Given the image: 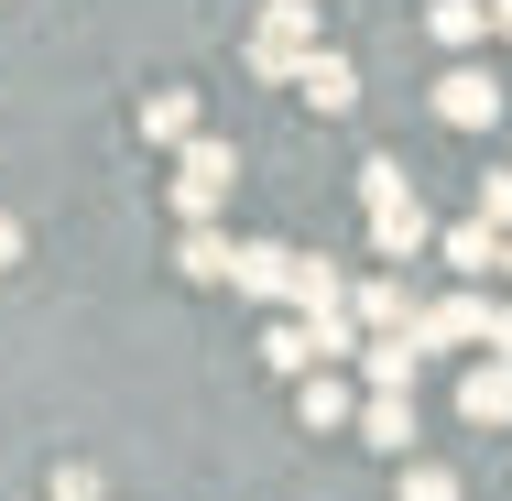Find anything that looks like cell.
Wrapping results in <instances>:
<instances>
[{"mask_svg": "<svg viewBox=\"0 0 512 501\" xmlns=\"http://www.w3.org/2000/svg\"><path fill=\"white\" fill-rule=\"evenodd\" d=\"M393 501H458V469H436V458H404Z\"/></svg>", "mask_w": 512, "mask_h": 501, "instance_id": "18", "label": "cell"}, {"mask_svg": "<svg viewBox=\"0 0 512 501\" xmlns=\"http://www.w3.org/2000/svg\"><path fill=\"white\" fill-rule=\"evenodd\" d=\"M425 33H436V44H458V55H469V44H480V33H491V0H425Z\"/></svg>", "mask_w": 512, "mask_h": 501, "instance_id": "15", "label": "cell"}, {"mask_svg": "<svg viewBox=\"0 0 512 501\" xmlns=\"http://www.w3.org/2000/svg\"><path fill=\"white\" fill-rule=\"evenodd\" d=\"M393 197H414L404 153H371V164H360V207H393Z\"/></svg>", "mask_w": 512, "mask_h": 501, "instance_id": "17", "label": "cell"}, {"mask_svg": "<svg viewBox=\"0 0 512 501\" xmlns=\"http://www.w3.org/2000/svg\"><path fill=\"white\" fill-rule=\"evenodd\" d=\"M284 305H295V316H327V305H349V273L295 251V273H284Z\"/></svg>", "mask_w": 512, "mask_h": 501, "instance_id": "12", "label": "cell"}, {"mask_svg": "<svg viewBox=\"0 0 512 501\" xmlns=\"http://www.w3.org/2000/svg\"><path fill=\"white\" fill-rule=\"evenodd\" d=\"M11 262H22V218L0 207V273H11Z\"/></svg>", "mask_w": 512, "mask_h": 501, "instance_id": "23", "label": "cell"}, {"mask_svg": "<svg viewBox=\"0 0 512 501\" xmlns=\"http://www.w3.org/2000/svg\"><path fill=\"white\" fill-rule=\"evenodd\" d=\"M436 262H447L458 284H480V273L502 262V229H491V218H458V229H436Z\"/></svg>", "mask_w": 512, "mask_h": 501, "instance_id": "10", "label": "cell"}, {"mask_svg": "<svg viewBox=\"0 0 512 501\" xmlns=\"http://www.w3.org/2000/svg\"><path fill=\"white\" fill-rule=\"evenodd\" d=\"M480 349H502V360H512V305H491V338H480Z\"/></svg>", "mask_w": 512, "mask_h": 501, "instance_id": "24", "label": "cell"}, {"mask_svg": "<svg viewBox=\"0 0 512 501\" xmlns=\"http://www.w3.org/2000/svg\"><path fill=\"white\" fill-rule=\"evenodd\" d=\"M491 22H502V44H512V0H491Z\"/></svg>", "mask_w": 512, "mask_h": 501, "instance_id": "25", "label": "cell"}, {"mask_svg": "<svg viewBox=\"0 0 512 501\" xmlns=\"http://www.w3.org/2000/svg\"><path fill=\"white\" fill-rule=\"evenodd\" d=\"M349 425H360V447L404 458V436H414V393H371V382H360V403H349Z\"/></svg>", "mask_w": 512, "mask_h": 501, "instance_id": "8", "label": "cell"}, {"mask_svg": "<svg viewBox=\"0 0 512 501\" xmlns=\"http://www.w3.org/2000/svg\"><path fill=\"white\" fill-rule=\"evenodd\" d=\"M295 99H306L316 120H349V109H360V66L327 55V44H306V55H295Z\"/></svg>", "mask_w": 512, "mask_h": 501, "instance_id": "2", "label": "cell"}, {"mask_svg": "<svg viewBox=\"0 0 512 501\" xmlns=\"http://www.w3.org/2000/svg\"><path fill=\"white\" fill-rule=\"evenodd\" d=\"M295 55H306V44H273V33H251V55H240V66H251L262 88H295Z\"/></svg>", "mask_w": 512, "mask_h": 501, "instance_id": "19", "label": "cell"}, {"mask_svg": "<svg viewBox=\"0 0 512 501\" xmlns=\"http://www.w3.org/2000/svg\"><path fill=\"white\" fill-rule=\"evenodd\" d=\"M491 273H502V284H512V229H502V262H491Z\"/></svg>", "mask_w": 512, "mask_h": 501, "instance_id": "26", "label": "cell"}, {"mask_svg": "<svg viewBox=\"0 0 512 501\" xmlns=\"http://www.w3.org/2000/svg\"><path fill=\"white\" fill-rule=\"evenodd\" d=\"M262 33H273V44H316V0H273Z\"/></svg>", "mask_w": 512, "mask_h": 501, "instance_id": "20", "label": "cell"}, {"mask_svg": "<svg viewBox=\"0 0 512 501\" xmlns=\"http://www.w3.org/2000/svg\"><path fill=\"white\" fill-rule=\"evenodd\" d=\"M229 186H240V153H229L218 131H186V142H175V207H186V218H218Z\"/></svg>", "mask_w": 512, "mask_h": 501, "instance_id": "1", "label": "cell"}, {"mask_svg": "<svg viewBox=\"0 0 512 501\" xmlns=\"http://www.w3.org/2000/svg\"><path fill=\"white\" fill-rule=\"evenodd\" d=\"M458 414H469V425H512V360H502V349H491V360H469Z\"/></svg>", "mask_w": 512, "mask_h": 501, "instance_id": "9", "label": "cell"}, {"mask_svg": "<svg viewBox=\"0 0 512 501\" xmlns=\"http://www.w3.org/2000/svg\"><path fill=\"white\" fill-rule=\"evenodd\" d=\"M262 360H273L284 382H295V371H316V327H306V316H273V327H262Z\"/></svg>", "mask_w": 512, "mask_h": 501, "instance_id": "16", "label": "cell"}, {"mask_svg": "<svg viewBox=\"0 0 512 501\" xmlns=\"http://www.w3.org/2000/svg\"><path fill=\"white\" fill-rule=\"evenodd\" d=\"M436 120H447V131H491V120H502L491 66H447V77H436Z\"/></svg>", "mask_w": 512, "mask_h": 501, "instance_id": "3", "label": "cell"}, {"mask_svg": "<svg viewBox=\"0 0 512 501\" xmlns=\"http://www.w3.org/2000/svg\"><path fill=\"white\" fill-rule=\"evenodd\" d=\"M480 218H491V229H512V175H480Z\"/></svg>", "mask_w": 512, "mask_h": 501, "instance_id": "22", "label": "cell"}, {"mask_svg": "<svg viewBox=\"0 0 512 501\" xmlns=\"http://www.w3.org/2000/svg\"><path fill=\"white\" fill-rule=\"evenodd\" d=\"M480 338H491V305H480V295L414 305V349H480Z\"/></svg>", "mask_w": 512, "mask_h": 501, "instance_id": "5", "label": "cell"}, {"mask_svg": "<svg viewBox=\"0 0 512 501\" xmlns=\"http://www.w3.org/2000/svg\"><path fill=\"white\" fill-rule=\"evenodd\" d=\"M349 382H338V360H316V371H295V425H306V436H338V425H349Z\"/></svg>", "mask_w": 512, "mask_h": 501, "instance_id": "6", "label": "cell"}, {"mask_svg": "<svg viewBox=\"0 0 512 501\" xmlns=\"http://www.w3.org/2000/svg\"><path fill=\"white\" fill-rule=\"evenodd\" d=\"M44 501H109V480H99V469H55V480H44Z\"/></svg>", "mask_w": 512, "mask_h": 501, "instance_id": "21", "label": "cell"}, {"mask_svg": "<svg viewBox=\"0 0 512 501\" xmlns=\"http://www.w3.org/2000/svg\"><path fill=\"white\" fill-rule=\"evenodd\" d=\"M284 273H295V251H284V240H229V295L284 305Z\"/></svg>", "mask_w": 512, "mask_h": 501, "instance_id": "4", "label": "cell"}, {"mask_svg": "<svg viewBox=\"0 0 512 501\" xmlns=\"http://www.w3.org/2000/svg\"><path fill=\"white\" fill-rule=\"evenodd\" d=\"M186 131H197V88H142V142L153 153H175Z\"/></svg>", "mask_w": 512, "mask_h": 501, "instance_id": "11", "label": "cell"}, {"mask_svg": "<svg viewBox=\"0 0 512 501\" xmlns=\"http://www.w3.org/2000/svg\"><path fill=\"white\" fill-rule=\"evenodd\" d=\"M436 240V218H425V197H393V207H371V262H414Z\"/></svg>", "mask_w": 512, "mask_h": 501, "instance_id": "7", "label": "cell"}, {"mask_svg": "<svg viewBox=\"0 0 512 501\" xmlns=\"http://www.w3.org/2000/svg\"><path fill=\"white\" fill-rule=\"evenodd\" d=\"M349 316H360V327H414V295L393 273H371V284H349Z\"/></svg>", "mask_w": 512, "mask_h": 501, "instance_id": "14", "label": "cell"}, {"mask_svg": "<svg viewBox=\"0 0 512 501\" xmlns=\"http://www.w3.org/2000/svg\"><path fill=\"white\" fill-rule=\"evenodd\" d=\"M175 262H186V284H229V229L218 218H186V251Z\"/></svg>", "mask_w": 512, "mask_h": 501, "instance_id": "13", "label": "cell"}]
</instances>
